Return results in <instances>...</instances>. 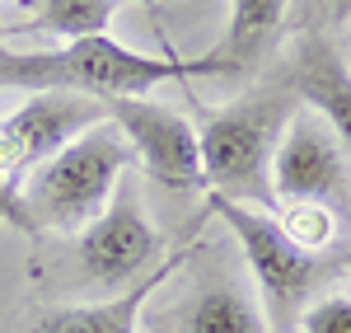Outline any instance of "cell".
Here are the masks:
<instances>
[{"mask_svg": "<svg viewBox=\"0 0 351 333\" xmlns=\"http://www.w3.org/2000/svg\"><path fill=\"white\" fill-rule=\"evenodd\" d=\"M211 76L206 56H150L122 47L108 33H94L80 43L61 47H28L14 52L0 43V89H66V94H89V99H141L155 84Z\"/></svg>", "mask_w": 351, "mask_h": 333, "instance_id": "6da1fadb", "label": "cell"}, {"mask_svg": "<svg viewBox=\"0 0 351 333\" xmlns=\"http://www.w3.org/2000/svg\"><path fill=\"white\" fill-rule=\"evenodd\" d=\"M132 165L136 155L122 137V127L104 117V122L84 127L75 141H66L43 165L28 169V179L19 183V197H14L10 225H19L28 235H38V230L80 235L108 207L112 188L127 179Z\"/></svg>", "mask_w": 351, "mask_h": 333, "instance_id": "7a4b0ae2", "label": "cell"}, {"mask_svg": "<svg viewBox=\"0 0 351 333\" xmlns=\"http://www.w3.org/2000/svg\"><path fill=\"white\" fill-rule=\"evenodd\" d=\"M295 89L291 80L281 84H258L243 99L225 104L202 122V174L206 188L230 202H253V207H276L271 193V155L276 141L286 132L291 113H295Z\"/></svg>", "mask_w": 351, "mask_h": 333, "instance_id": "3957f363", "label": "cell"}, {"mask_svg": "<svg viewBox=\"0 0 351 333\" xmlns=\"http://www.w3.org/2000/svg\"><path fill=\"white\" fill-rule=\"evenodd\" d=\"M206 211L220 216L230 225V235L239 240V253L248 258V273L258 282V306L267 314L271 333H300V314L319 301L328 277L342 273V258L304 253L300 244H291L286 230L276 225V211H267V207L230 202V197L211 193Z\"/></svg>", "mask_w": 351, "mask_h": 333, "instance_id": "277c9868", "label": "cell"}, {"mask_svg": "<svg viewBox=\"0 0 351 333\" xmlns=\"http://www.w3.org/2000/svg\"><path fill=\"white\" fill-rule=\"evenodd\" d=\"M75 263H80V277L104 291H127L150 268L164 263V235L150 221V207L136 188V179H122L112 188L108 207L80 230Z\"/></svg>", "mask_w": 351, "mask_h": 333, "instance_id": "5b68a950", "label": "cell"}, {"mask_svg": "<svg viewBox=\"0 0 351 333\" xmlns=\"http://www.w3.org/2000/svg\"><path fill=\"white\" fill-rule=\"evenodd\" d=\"M108 117L122 127V137L132 146V155L141 160V169L164 183V188H178V193H197L206 188V174H202V141L183 113H173L169 104L155 99H108L104 104Z\"/></svg>", "mask_w": 351, "mask_h": 333, "instance_id": "8992f818", "label": "cell"}, {"mask_svg": "<svg viewBox=\"0 0 351 333\" xmlns=\"http://www.w3.org/2000/svg\"><path fill=\"white\" fill-rule=\"evenodd\" d=\"M351 183L347 150L328 132V122L314 108L300 104L286 122V132L276 141L271 155V193L276 202H295V197H314V202H342Z\"/></svg>", "mask_w": 351, "mask_h": 333, "instance_id": "52a82bcc", "label": "cell"}, {"mask_svg": "<svg viewBox=\"0 0 351 333\" xmlns=\"http://www.w3.org/2000/svg\"><path fill=\"white\" fill-rule=\"evenodd\" d=\"M104 117H108L104 99H89V94H66V89H38V94H28L14 113L0 117V141H5V150L14 160L19 183L28 179L33 165H43L66 141H75L84 127H94Z\"/></svg>", "mask_w": 351, "mask_h": 333, "instance_id": "ba28073f", "label": "cell"}, {"mask_svg": "<svg viewBox=\"0 0 351 333\" xmlns=\"http://www.w3.org/2000/svg\"><path fill=\"white\" fill-rule=\"evenodd\" d=\"M286 80H291L300 104L314 108L328 122V132L337 137V146L351 160V66H347V56L332 43L314 38V33H295Z\"/></svg>", "mask_w": 351, "mask_h": 333, "instance_id": "9c48e42d", "label": "cell"}, {"mask_svg": "<svg viewBox=\"0 0 351 333\" xmlns=\"http://www.w3.org/2000/svg\"><path fill=\"white\" fill-rule=\"evenodd\" d=\"M183 258H192V244H178L173 253H164L160 268H150L136 286L117 291V296H108V301H84V306H52V310H43L24 333H141L145 296H155L164 282L183 268Z\"/></svg>", "mask_w": 351, "mask_h": 333, "instance_id": "30bf717a", "label": "cell"}, {"mask_svg": "<svg viewBox=\"0 0 351 333\" xmlns=\"http://www.w3.org/2000/svg\"><path fill=\"white\" fill-rule=\"evenodd\" d=\"M169 329L173 333H271V324L258 306V296H248V286L239 277L216 268L169 314Z\"/></svg>", "mask_w": 351, "mask_h": 333, "instance_id": "8fae6325", "label": "cell"}, {"mask_svg": "<svg viewBox=\"0 0 351 333\" xmlns=\"http://www.w3.org/2000/svg\"><path fill=\"white\" fill-rule=\"evenodd\" d=\"M286 14H291V0H230V24L220 33V43L211 52H202L211 61V76L253 71L281 43Z\"/></svg>", "mask_w": 351, "mask_h": 333, "instance_id": "7c38bea8", "label": "cell"}, {"mask_svg": "<svg viewBox=\"0 0 351 333\" xmlns=\"http://www.w3.org/2000/svg\"><path fill=\"white\" fill-rule=\"evenodd\" d=\"M117 0H38L24 19V33H43L56 43H80L94 33H108Z\"/></svg>", "mask_w": 351, "mask_h": 333, "instance_id": "4fadbf2b", "label": "cell"}, {"mask_svg": "<svg viewBox=\"0 0 351 333\" xmlns=\"http://www.w3.org/2000/svg\"><path fill=\"white\" fill-rule=\"evenodd\" d=\"M276 225L286 230V240L300 244L304 253H328L337 230H342V211L332 202H314V197H295V202H281Z\"/></svg>", "mask_w": 351, "mask_h": 333, "instance_id": "5bb4252c", "label": "cell"}, {"mask_svg": "<svg viewBox=\"0 0 351 333\" xmlns=\"http://www.w3.org/2000/svg\"><path fill=\"white\" fill-rule=\"evenodd\" d=\"M286 28L291 33H314V38L337 47L351 33V0H291Z\"/></svg>", "mask_w": 351, "mask_h": 333, "instance_id": "9a60e30c", "label": "cell"}, {"mask_svg": "<svg viewBox=\"0 0 351 333\" xmlns=\"http://www.w3.org/2000/svg\"><path fill=\"white\" fill-rule=\"evenodd\" d=\"M300 333H351V296L328 291L300 314Z\"/></svg>", "mask_w": 351, "mask_h": 333, "instance_id": "2e32d148", "label": "cell"}, {"mask_svg": "<svg viewBox=\"0 0 351 333\" xmlns=\"http://www.w3.org/2000/svg\"><path fill=\"white\" fill-rule=\"evenodd\" d=\"M136 5H145V10H150V14H155V10H160V5H155V0H136Z\"/></svg>", "mask_w": 351, "mask_h": 333, "instance_id": "e0dca14e", "label": "cell"}, {"mask_svg": "<svg viewBox=\"0 0 351 333\" xmlns=\"http://www.w3.org/2000/svg\"><path fill=\"white\" fill-rule=\"evenodd\" d=\"M342 273H351V253H342Z\"/></svg>", "mask_w": 351, "mask_h": 333, "instance_id": "ac0fdd59", "label": "cell"}, {"mask_svg": "<svg viewBox=\"0 0 351 333\" xmlns=\"http://www.w3.org/2000/svg\"><path fill=\"white\" fill-rule=\"evenodd\" d=\"M19 5H28V10H33V5H38V0H19Z\"/></svg>", "mask_w": 351, "mask_h": 333, "instance_id": "d6986e66", "label": "cell"}, {"mask_svg": "<svg viewBox=\"0 0 351 333\" xmlns=\"http://www.w3.org/2000/svg\"><path fill=\"white\" fill-rule=\"evenodd\" d=\"M0 43H5V28H0Z\"/></svg>", "mask_w": 351, "mask_h": 333, "instance_id": "ffe728a7", "label": "cell"}]
</instances>
